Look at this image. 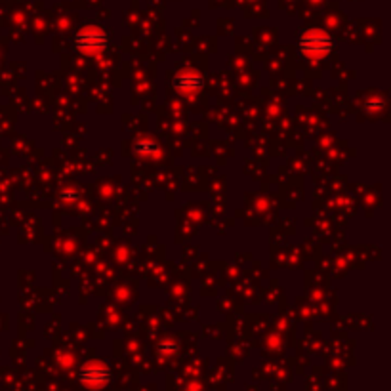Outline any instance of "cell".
Wrapping results in <instances>:
<instances>
[{"label": "cell", "mask_w": 391, "mask_h": 391, "mask_svg": "<svg viewBox=\"0 0 391 391\" xmlns=\"http://www.w3.org/2000/svg\"><path fill=\"white\" fill-rule=\"evenodd\" d=\"M63 199H66V201H77L79 195H77V193H69V191H67V193H63Z\"/></svg>", "instance_id": "obj_6"}, {"label": "cell", "mask_w": 391, "mask_h": 391, "mask_svg": "<svg viewBox=\"0 0 391 391\" xmlns=\"http://www.w3.org/2000/svg\"><path fill=\"white\" fill-rule=\"evenodd\" d=\"M334 48L332 38L325 35L323 31H309L298 40V52L304 56H315V58H325Z\"/></svg>", "instance_id": "obj_2"}, {"label": "cell", "mask_w": 391, "mask_h": 391, "mask_svg": "<svg viewBox=\"0 0 391 391\" xmlns=\"http://www.w3.org/2000/svg\"><path fill=\"white\" fill-rule=\"evenodd\" d=\"M109 380H111V370L103 362H88L80 370V382L90 390H102L109 384Z\"/></svg>", "instance_id": "obj_3"}, {"label": "cell", "mask_w": 391, "mask_h": 391, "mask_svg": "<svg viewBox=\"0 0 391 391\" xmlns=\"http://www.w3.org/2000/svg\"><path fill=\"white\" fill-rule=\"evenodd\" d=\"M134 153H138V155H147V157H155V155H159V147L157 144H153V141H136L134 144Z\"/></svg>", "instance_id": "obj_5"}, {"label": "cell", "mask_w": 391, "mask_h": 391, "mask_svg": "<svg viewBox=\"0 0 391 391\" xmlns=\"http://www.w3.org/2000/svg\"><path fill=\"white\" fill-rule=\"evenodd\" d=\"M204 86V77L197 71H181L174 77V88L183 95L195 94Z\"/></svg>", "instance_id": "obj_4"}, {"label": "cell", "mask_w": 391, "mask_h": 391, "mask_svg": "<svg viewBox=\"0 0 391 391\" xmlns=\"http://www.w3.org/2000/svg\"><path fill=\"white\" fill-rule=\"evenodd\" d=\"M107 33L102 27H95V25H88L84 29H80L75 36L77 50L84 52V54H100L107 48Z\"/></svg>", "instance_id": "obj_1"}]
</instances>
